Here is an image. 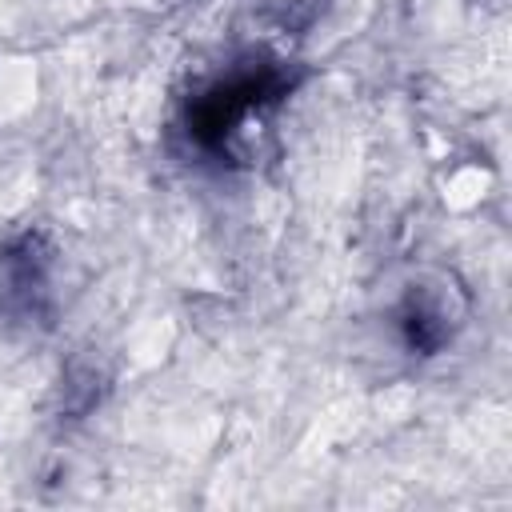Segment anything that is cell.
<instances>
[{"label": "cell", "instance_id": "cell-1", "mask_svg": "<svg viewBox=\"0 0 512 512\" xmlns=\"http://www.w3.org/2000/svg\"><path fill=\"white\" fill-rule=\"evenodd\" d=\"M296 68L284 60H240L224 76L208 80L184 104V132L204 156H232V144L248 132L252 120L272 112L292 88Z\"/></svg>", "mask_w": 512, "mask_h": 512}, {"label": "cell", "instance_id": "cell-2", "mask_svg": "<svg viewBox=\"0 0 512 512\" xmlns=\"http://www.w3.org/2000/svg\"><path fill=\"white\" fill-rule=\"evenodd\" d=\"M56 244L40 228L12 232L0 244V316L12 324H52Z\"/></svg>", "mask_w": 512, "mask_h": 512}, {"label": "cell", "instance_id": "cell-3", "mask_svg": "<svg viewBox=\"0 0 512 512\" xmlns=\"http://www.w3.org/2000/svg\"><path fill=\"white\" fill-rule=\"evenodd\" d=\"M456 308L432 292V288H408L404 300L396 304V332H400V344L412 352V356H436L452 344L456 336Z\"/></svg>", "mask_w": 512, "mask_h": 512}]
</instances>
